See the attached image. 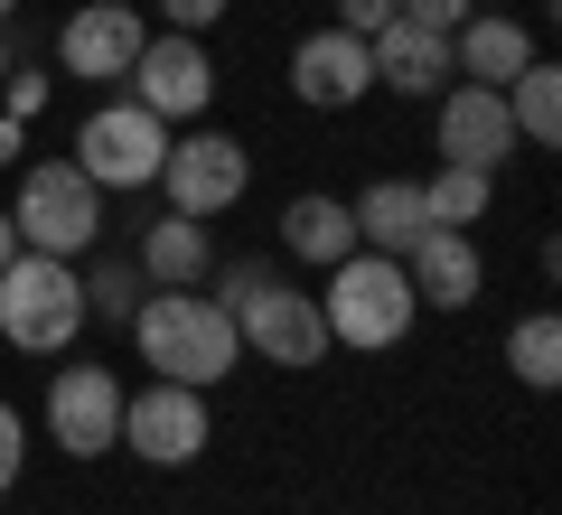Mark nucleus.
Returning <instances> with one entry per match:
<instances>
[{"mask_svg": "<svg viewBox=\"0 0 562 515\" xmlns=\"http://www.w3.org/2000/svg\"><path fill=\"white\" fill-rule=\"evenodd\" d=\"M140 291H150V281H140L132 262H85V318H113L122 328V318L140 310Z\"/></svg>", "mask_w": 562, "mask_h": 515, "instance_id": "23", "label": "nucleus"}, {"mask_svg": "<svg viewBox=\"0 0 562 515\" xmlns=\"http://www.w3.org/2000/svg\"><path fill=\"white\" fill-rule=\"evenodd\" d=\"M0 113H10V122H29V113H47V76H29V66L10 57V76H0Z\"/></svg>", "mask_w": 562, "mask_h": 515, "instance_id": "24", "label": "nucleus"}, {"mask_svg": "<svg viewBox=\"0 0 562 515\" xmlns=\"http://www.w3.org/2000/svg\"><path fill=\"white\" fill-rule=\"evenodd\" d=\"M281 254H301V262H347L357 254V216H347V198H319V188H310V198H291L281 206Z\"/></svg>", "mask_w": 562, "mask_h": 515, "instance_id": "18", "label": "nucleus"}, {"mask_svg": "<svg viewBox=\"0 0 562 515\" xmlns=\"http://www.w3.org/2000/svg\"><path fill=\"white\" fill-rule=\"evenodd\" d=\"M10 225H20V254H94L103 235V188L85 179L76 159H38V169H20V198H10Z\"/></svg>", "mask_w": 562, "mask_h": 515, "instance_id": "4", "label": "nucleus"}, {"mask_svg": "<svg viewBox=\"0 0 562 515\" xmlns=\"http://www.w3.org/2000/svg\"><path fill=\"white\" fill-rule=\"evenodd\" d=\"M384 20H394V0H338V29H357V38H375Z\"/></svg>", "mask_w": 562, "mask_h": 515, "instance_id": "29", "label": "nucleus"}, {"mask_svg": "<svg viewBox=\"0 0 562 515\" xmlns=\"http://www.w3.org/2000/svg\"><path fill=\"white\" fill-rule=\"evenodd\" d=\"M394 10H403V20H422V29H460L479 0H394Z\"/></svg>", "mask_w": 562, "mask_h": 515, "instance_id": "27", "label": "nucleus"}, {"mask_svg": "<svg viewBox=\"0 0 562 515\" xmlns=\"http://www.w3.org/2000/svg\"><path fill=\"white\" fill-rule=\"evenodd\" d=\"M506 366H516L525 394H553V384H562V318H553V310L516 318V337H506Z\"/></svg>", "mask_w": 562, "mask_h": 515, "instance_id": "21", "label": "nucleus"}, {"mask_svg": "<svg viewBox=\"0 0 562 515\" xmlns=\"http://www.w3.org/2000/svg\"><path fill=\"white\" fill-rule=\"evenodd\" d=\"M132 328V347H140V366L150 376H169V384H216V376H235V357H244V337H235V310L225 300H206L198 281L188 291H140V310L122 318Z\"/></svg>", "mask_w": 562, "mask_h": 515, "instance_id": "1", "label": "nucleus"}, {"mask_svg": "<svg viewBox=\"0 0 562 515\" xmlns=\"http://www.w3.org/2000/svg\"><path fill=\"white\" fill-rule=\"evenodd\" d=\"M487 198H497V179H487V169H431V179H422V206H431V225H479L487 216Z\"/></svg>", "mask_w": 562, "mask_h": 515, "instance_id": "22", "label": "nucleus"}, {"mask_svg": "<svg viewBox=\"0 0 562 515\" xmlns=\"http://www.w3.org/2000/svg\"><path fill=\"white\" fill-rule=\"evenodd\" d=\"M169 10V29H188V38H206V29L225 20V10H235V0H160Z\"/></svg>", "mask_w": 562, "mask_h": 515, "instance_id": "26", "label": "nucleus"}, {"mask_svg": "<svg viewBox=\"0 0 562 515\" xmlns=\"http://www.w3.org/2000/svg\"><path fill=\"white\" fill-rule=\"evenodd\" d=\"M0 337L20 347V357H57L85 337V272L57 254H10L0 272Z\"/></svg>", "mask_w": 562, "mask_h": 515, "instance_id": "3", "label": "nucleus"}, {"mask_svg": "<svg viewBox=\"0 0 562 515\" xmlns=\"http://www.w3.org/2000/svg\"><path fill=\"white\" fill-rule=\"evenodd\" d=\"M160 188H169V216H225V206H244V188H254V150H244L235 132H179L160 159Z\"/></svg>", "mask_w": 562, "mask_h": 515, "instance_id": "5", "label": "nucleus"}, {"mask_svg": "<svg viewBox=\"0 0 562 515\" xmlns=\"http://www.w3.org/2000/svg\"><path fill=\"white\" fill-rule=\"evenodd\" d=\"M160 159H169V122L140 103H103L76 132V169L94 188H160Z\"/></svg>", "mask_w": 562, "mask_h": 515, "instance_id": "6", "label": "nucleus"}, {"mask_svg": "<svg viewBox=\"0 0 562 515\" xmlns=\"http://www.w3.org/2000/svg\"><path fill=\"white\" fill-rule=\"evenodd\" d=\"M47 432H57L66 459L122 450V376L113 366H66V376H47Z\"/></svg>", "mask_w": 562, "mask_h": 515, "instance_id": "10", "label": "nucleus"}, {"mask_svg": "<svg viewBox=\"0 0 562 515\" xmlns=\"http://www.w3.org/2000/svg\"><path fill=\"white\" fill-rule=\"evenodd\" d=\"M140 0H85L76 20L57 29V57H66V76H85V85H122L132 76V57H140Z\"/></svg>", "mask_w": 562, "mask_h": 515, "instance_id": "11", "label": "nucleus"}, {"mask_svg": "<svg viewBox=\"0 0 562 515\" xmlns=\"http://www.w3.org/2000/svg\"><path fill=\"white\" fill-rule=\"evenodd\" d=\"M20 469H29V422H20V403H0V496L20 488Z\"/></svg>", "mask_w": 562, "mask_h": 515, "instance_id": "25", "label": "nucleus"}, {"mask_svg": "<svg viewBox=\"0 0 562 515\" xmlns=\"http://www.w3.org/2000/svg\"><path fill=\"white\" fill-rule=\"evenodd\" d=\"M140 281H150V291H188V281H206V225L198 216H160L150 235H140Z\"/></svg>", "mask_w": 562, "mask_h": 515, "instance_id": "19", "label": "nucleus"}, {"mask_svg": "<svg viewBox=\"0 0 562 515\" xmlns=\"http://www.w3.org/2000/svg\"><path fill=\"white\" fill-rule=\"evenodd\" d=\"M20 150H29V141H20V122L0 113V169H10V159H20Z\"/></svg>", "mask_w": 562, "mask_h": 515, "instance_id": "30", "label": "nucleus"}, {"mask_svg": "<svg viewBox=\"0 0 562 515\" xmlns=\"http://www.w3.org/2000/svg\"><path fill=\"white\" fill-rule=\"evenodd\" d=\"M10 10H20V0H0V20H10Z\"/></svg>", "mask_w": 562, "mask_h": 515, "instance_id": "33", "label": "nucleus"}, {"mask_svg": "<svg viewBox=\"0 0 562 515\" xmlns=\"http://www.w3.org/2000/svg\"><path fill=\"white\" fill-rule=\"evenodd\" d=\"M132 103L160 122H198L206 103H216V57H206V38H188V29H169V38H140L132 57Z\"/></svg>", "mask_w": 562, "mask_h": 515, "instance_id": "8", "label": "nucleus"}, {"mask_svg": "<svg viewBox=\"0 0 562 515\" xmlns=\"http://www.w3.org/2000/svg\"><path fill=\"white\" fill-rule=\"evenodd\" d=\"M262 281H272V262H225V281H216V300L235 310V300H254Z\"/></svg>", "mask_w": 562, "mask_h": 515, "instance_id": "28", "label": "nucleus"}, {"mask_svg": "<svg viewBox=\"0 0 562 515\" xmlns=\"http://www.w3.org/2000/svg\"><path fill=\"white\" fill-rule=\"evenodd\" d=\"M516 150H525V141H516V122H506V94H497V85H460V76H450V94H441V159L497 179Z\"/></svg>", "mask_w": 562, "mask_h": 515, "instance_id": "13", "label": "nucleus"}, {"mask_svg": "<svg viewBox=\"0 0 562 515\" xmlns=\"http://www.w3.org/2000/svg\"><path fill=\"white\" fill-rule=\"evenodd\" d=\"M506 122H516V141H535V150H553L562 141V66H525L516 85H506Z\"/></svg>", "mask_w": 562, "mask_h": 515, "instance_id": "20", "label": "nucleus"}, {"mask_svg": "<svg viewBox=\"0 0 562 515\" xmlns=\"http://www.w3.org/2000/svg\"><path fill=\"white\" fill-rule=\"evenodd\" d=\"M347 216H357V244H366V254H394V262L413 254L422 235H431V206H422V179H375L357 206H347Z\"/></svg>", "mask_w": 562, "mask_h": 515, "instance_id": "17", "label": "nucleus"}, {"mask_svg": "<svg viewBox=\"0 0 562 515\" xmlns=\"http://www.w3.org/2000/svg\"><path fill=\"white\" fill-rule=\"evenodd\" d=\"M10 254H20V225H10V206H0V272H10Z\"/></svg>", "mask_w": 562, "mask_h": 515, "instance_id": "31", "label": "nucleus"}, {"mask_svg": "<svg viewBox=\"0 0 562 515\" xmlns=\"http://www.w3.org/2000/svg\"><path fill=\"white\" fill-rule=\"evenodd\" d=\"M366 57H375V85H394V94H431V85L460 76V66H450V29H422V20H403V10L366 38Z\"/></svg>", "mask_w": 562, "mask_h": 515, "instance_id": "16", "label": "nucleus"}, {"mask_svg": "<svg viewBox=\"0 0 562 515\" xmlns=\"http://www.w3.org/2000/svg\"><path fill=\"white\" fill-rule=\"evenodd\" d=\"M291 94L310 103V113H347V103L375 94V57H366L357 29H310L301 47H291Z\"/></svg>", "mask_w": 562, "mask_h": 515, "instance_id": "12", "label": "nucleus"}, {"mask_svg": "<svg viewBox=\"0 0 562 515\" xmlns=\"http://www.w3.org/2000/svg\"><path fill=\"white\" fill-rule=\"evenodd\" d=\"M235 337H244V357L281 366V376H310V366L328 357V318L310 291H291V281H262L254 300H235Z\"/></svg>", "mask_w": 562, "mask_h": 515, "instance_id": "7", "label": "nucleus"}, {"mask_svg": "<svg viewBox=\"0 0 562 515\" xmlns=\"http://www.w3.org/2000/svg\"><path fill=\"white\" fill-rule=\"evenodd\" d=\"M450 66H460V85H516L525 66H535V29L506 20V10H469L460 29H450Z\"/></svg>", "mask_w": 562, "mask_h": 515, "instance_id": "14", "label": "nucleus"}, {"mask_svg": "<svg viewBox=\"0 0 562 515\" xmlns=\"http://www.w3.org/2000/svg\"><path fill=\"white\" fill-rule=\"evenodd\" d=\"M413 281H403L394 254H347L328 262V291H319V318H328V347H357V357H384V347H403V328H413Z\"/></svg>", "mask_w": 562, "mask_h": 515, "instance_id": "2", "label": "nucleus"}, {"mask_svg": "<svg viewBox=\"0 0 562 515\" xmlns=\"http://www.w3.org/2000/svg\"><path fill=\"white\" fill-rule=\"evenodd\" d=\"M122 440H132L150 469H188V459H206V394L198 384H140V394H122Z\"/></svg>", "mask_w": 562, "mask_h": 515, "instance_id": "9", "label": "nucleus"}, {"mask_svg": "<svg viewBox=\"0 0 562 515\" xmlns=\"http://www.w3.org/2000/svg\"><path fill=\"white\" fill-rule=\"evenodd\" d=\"M0 76H10V38H0Z\"/></svg>", "mask_w": 562, "mask_h": 515, "instance_id": "32", "label": "nucleus"}, {"mask_svg": "<svg viewBox=\"0 0 562 515\" xmlns=\"http://www.w3.org/2000/svg\"><path fill=\"white\" fill-rule=\"evenodd\" d=\"M403 281H413V300H431V310H469L487 281L479 244H469V225H431V235L403 254Z\"/></svg>", "mask_w": 562, "mask_h": 515, "instance_id": "15", "label": "nucleus"}]
</instances>
